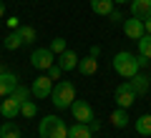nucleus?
I'll use <instances>...</instances> for the list:
<instances>
[{
    "label": "nucleus",
    "mask_w": 151,
    "mask_h": 138,
    "mask_svg": "<svg viewBox=\"0 0 151 138\" xmlns=\"http://www.w3.org/2000/svg\"><path fill=\"white\" fill-rule=\"evenodd\" d=\"M146 63H149V60H146L144 55H134V53H129V50H121V53L113 55V70H116L121 78H126V80H131Z\"/></svg>",
    "instance_id": "nucleus-1"
},
{
    "label": "nucleus",
    "mask_w": 151,
    "mask_h": 138,
    "mask_svg": "<svg viewBox=\"0 0 151 138\" xmlns=\"http://www.w3.org/2000/svg\"><path fill=\"white\" fill-rule=\"evenodd\" d=\"M50 101H53V106L58 108V111L70 108V106H73V101H76V85L70 83V80H58V83L53 85Z\"/></svg>",
    "instance_id": "nucleus-2"
},
{
    "label": "nucleus",
    "mask_w": 151,
    "mask_h": 138,
    "mask_svg": "<svg viewBox=\"0 0 151 138\" xmlns=\"http://www.w3.org/2000/svg\"><path fill=\"white\" fill-rule=\"evenodd\" d=\"M38 136L40 138H68V128L58 116H45L38 126Z\"/></svg>",
    "instance_id": "nucleus-3"
},
{
    "label": "nucleus",
    "mask_w": 151,
    "mask_h": 138,
    "mask_svg": "<svg viewBox=\"0 0 151 138\" xmlns=\"http://www.w3.org/2000/svg\"><path fill=\"white\" fill-rule=\"evenodd\" d=\"M113 98H116V106H119V108H131L136 103V98H139V93L134 90L131 80H126V83H121L119 88H116Z\"/></svg>",
    "instance_id": "nucleus-4"
},
{
    "label": "nucleus",
    "mask_w": 151,
    "mask_h": 138,
    "mask_svg": "<svg viewBox=\"0 0 151 138\" xmlns=\"http://www.w3.org/2000/svg\"><path fill=\"white\" fill-rule=\"evenodd\" d=\"M30 65H33V68H38V70H48L50 65H55V53H53L50 48H38V50H33Z\"/></svg>",
    "instance_id": "nucleus-5"
},
{
    "label": "nucleus",
    "mask_w": 151,
    "mask_h": 138,
    "mask_svg": "<svg viewBox=\"0 0 151 138\" xmlns=\"http://www.w3.org/2000/svg\"><path fill=\"white\" fill-rule=\"evenodd\" d=\"M20 106H23V98L18 93H10V96H5V101H0V113H3V118L13 121L15 116H20Z\"/></svg>",
    "instance_id": "nucleus-6"
},
{
    "label": "nucleus",
    "mask_w": 151,
    "mask_h": 138,
    "mask_svg": "<svg viewBox=\"0 0 151 138\" xmlns=\"http://www.w3.org/2000/svg\"><path fill=\"white\" fill-rule=\"evenodd\" d=\"M53 80L48 78V75H40V78H35L33 80V85H30V93L35 98H40V101H43V98H50V93H53Z\"/></svg>",
    "instance_id": "nucleus-7"
},
{
    "label": "nucleus",
    "mask_w": 151,
    "mask_h": 138,
    "mask_svg": "<svg viewBox=\"0 0 151 138\" xmlns=\"http://www.w3.org/2000/svg\"><path fill=\"white\" fill-rule=\"evenodd\" d=\"M70 113H73V118L78 123H91L93 118V108H91V103H86V101H73V106H70Z\"/></svg>",
    "instance_id": "nucleus-8"
},
{
    "label": "nucleus",
    "mask_w": 151,
    "mask_h": 138,
    "mask_svg": "<svg viewBox=\"0 0 151 138\" xmlns=\"http://www.w3.org/2000/svg\"><path fill=\"white\" fill-rule=\"evenodd\" d=\"M124 33L131 40H141V38L146 35V25H144V20H139V18L131 15L129 20H124Z\"/></svg>",
    "instance_id": "nucleus-9"
},
{
    "label": "nucleus",
    "mask_w": 151,
    "mask_h": 138,
    "mask_svg": "<svg viewBox=\"0 0 151 138\" xmlns=\"http://www.w3.org/2000/svg\"><path fill=\"white\" fill-rule=\"evenodd\" d=\"M18 75L15 73H10V70H5V73H0V98H5V96H10L13 90L18 88Z\"/></svg>",
    "instance_id": "nucleus-10"
},
{
    "label": "nucleus",
    "mask_w": 151,
    "mask_h": 138,
    "mask_svg": "<svg viewBox=\"0 0 151 138\" xmlns=\"http://www.w3.org/2000/svg\"><path fill=\"white\" fill-rule=\"evenodd\" d=\"M78 60H81V58H78L76 50H63V53L55 58V63L63 68V73H68V70H76V68H78Z\"/></svg>",
    "instance_id": "nucleus-11"
},
{
    "label": "nucleus",
    "mask_w": 151,
    "mask_h": 138,
    "mask_svg": "<svg viewBox=\"0 0 151 138\" xmlns=\"http://www.w3.org/2000/svg\"><path fill=\"white\" fill-rule=\"evenodd\" d=\"M131 15L139 20L151 18V0H131Z\"/></svg>",
    "instance_id": "nucleus-12"
},
{
    "label": "nucleus",
    "mask_w": 151,
    "mask_h": 138,
    "mask_svg": "<svg viewBox=\"0 0 151 138\" xmlns=\"http://www.w3.org/2000/svg\"><path fill=\"white\" fill-rule=\"evenodd\" d=\"M76 70H78L81 75H96V70H98V58H93V55H86V58H81Z\"/></svg>",
    "instance_id": "nucleus-13"
},
{
    "label": "nucleus",
    "mask_w": 151,
    "mask_h": 138,
    "mask_svg": "<svg viewBox=\"0 0 151 138\" xmlns=\"http://www.w3.org/2000/svg\"><path fill=\"white\" fill-rule=\"evenodd\" d=\"M108 121H111L113 128H126L129 121H131V118H129V108H116V111L108 116Z\"/></svg>",
    "instance_id": "nucleus-14"
},
{
    "label": "nucleus",
    "mask_w": 151,
    "mask_h": 138,
    "mask_svg": "<svg viewBox=\"0 0 151 138\" xmlns=\"http://www.w3.org/2000/svg\"><path fill=\"white\" fill-rule=\"evenodd\" d=\"M113 0H91V10L96 13V15H103V18H108L113 13Z\"/></svg>",
    "instance_id": "nucleus-15"
},
{
    "label": "nucleus",
    "mask_w": 151,
    "mask_h": 138,
    "mask_svg": "<svg viewBox=\"0 0 151 138\" xmlns=\"http://www.w3.org/2000/svg\"><path fill=\"white\" fill-rule=\"evenodd\" d=\"M134 128L139 136H151V113H144L134 121Z\"/></svg>",
    "instance_id": "nucleus-16"
},
{
    "label": "nucleus",
    "mask_w": 151,
    "mask_h": 138,
    "mask_svg": "<svg viewBox=\"0 0 151 138\" xmlns=\"http://www.w3.org/2000/svg\"><path fill=\"white\" fill-rule=\"evenodd\" d=\"M68 138H93V131L88 128V123H76L68 128Z\"/></svg>",
    "instance_id": "nucleus-17"
},
{
    "label": "nucleus",
    "mask_w": 151,
    "mask_h": 138,
    "mask_svg": "<svg viewBox=\"0 0 151 138\" xmlns=\"http://www.w3.org/2000/svg\"><path fill=\"white\" fill-rule=\"evenodd\" d=\"M131 85H134V90H136V93H139V96H146V90L151 88V80L146 78V75L136 73L134 78H131Z\"/></svg>",
    "instance_id": "nucleus-18"
},
{
    "label": "nucleus",
    "mask_w": 151,
    "mask_h": 138,
    "mask_svg": "<svg viewBox=\"0 0 151 138\" xmlns=\"http://www.w3.org/2000/svg\"><path fill=\"white\" fill-rule=\"evenodd\" d=\"M0 138H23V136H20V128H18L15 123L5 121L0 126Z\"/></svg>",
    "instance_id": "nucleus-19"
},
{
    "label": "nucleus",
    "mask_w": 151,
    "mask_h": 138,
    "mask_svg": "<svg viewBox=\"0 0 151 138\" xmlns=\"http://www.w3.org/2000/svg\"><path fill=\"white\" fill-rule=\"evenodd\" d=\"M139 43V55H144L146 60H151V33H146L141 40H136Z\"/></svg>",
    "instance_id": "nucleus-20"
},
{
    "label": "nucleus",
    "mask_w": 151,
    "mask_h": 138,
    "mask_svg": "<svg viewBox=\"0 0 151 138\" xmlns=\"http://www.w3.org/2000/svg\"><path fill=\"white\" fill-rule=\"evenodd\" d=\"M20 45H23V35H20L18 30H15V33H10V35L5 38V48H8V50H18Z\"/></svg>",
    "instance_id": "nucleus-21"
},
{
    "label": "nucleus",
    "mask_w": 151,
    "mask_h": 138,
    "mask_svg": "<svg viewBox=\"0 0 151 138\" xmlns=\"http://www.w3.org/2000/svg\"><path fill=\"white\" fill-rule=\"evenodd\" d=\"M20 116H25V118H35V116H38V106H35V101H23V106H20Z\"/></svg>",
    "instance_id": "nucleus-22"
},
{
    "label": "nucleus",
    "mask_w": 151,
    "mask_h": 138,
    "mask_svg": "<svg viewBox=\"0 0 151 138\" xmlns=\"http://www.w3.org/2000/svg\"><path fill=\"white\" fill-rule=\"evenodd\" d=\"M18 33L23 35V43H33L35 40V28H30V25H20Z\"/></svg>",
    "instance_id": "nucleus-23"
},
{
    "label": "nucleus",
    "mask_w": 151,
    "mask_h": 138,
    "mask_svg": "<svg viewBox=\"0 0 151 138\" xmlns=\"http://www.w3.org/2000/svg\"><path fill=\"white\" fill-rule=\"evenodd\" d=\"M48 48L53 50L55 55H60V53H63V50H68V48H65V38H53V40H50V45H48Z\"/></svg>",
    "instance_id": "nucleus-24"
},
{
    "label": "nucleus",
    "mask_w": 151,
    "mask_h": 138,
    "mask_svg": "<svg viewBox=\"0 0 151 138\" xmlns=\"http://www.w3.org/2000/svg\"><path fill=\"white\" fill-rule=\"evenodd\" d=\"M45 75H48L50 80H60V75H63V68H60V65L55 63V65H50V68L45 70Z\"/></svg>",
    "instance_id": "nucleus-25"
},
{
    "label": "nucleus",
    "mask_w": 151,
    "mask_h": 138,
    "mask_svg": "<svg viewBox=\"0 0 151 138\" xmlns=\"http://www.w3.org/2000/svg\"><path fill=\"white\" fill-rule=\"evenodd\" d=\"M8 25H10L13 30H18V28H20V20H18V18L13 15V18H8Z\"/></svg>",
    "instance_id": "nucleus-26"
},
{
    "label": "nucleus",
    "mask_w": 151,
    "mask_h": 138,
    "mask_svg": "<svg viewBox=\"0 0 151 138\" xmlns=\"http://www.w3.org/2000/svg\"><path fill=\"white\" fill-rule=\"evenodd\" d=\"M108 18H111V23H121V20H124L119 10H113V13H111V15H108Z\"/></svg>",
    "instance_id": "nucleus-27"
},
{
    "label": "nucleus",
    "mask_w": 151,
    "mask_h": 138,
    "mask_svg": "<svg viewBox=\"0 0 151 138\" xmlns=\"http://www.w3.org/2000/svg\"><path fill=\"white\" fill-rule=\"evenodd\" d=\"M88 128H91V131H93V133H96V131H98V128H101V126H98V121H96V118H93V121H91V123H88Z\"/></svg>",
    "instance_id": "nucleus-28"
},
{
    "label": "nucleus",
    "mask_w": 151,
    "mask_h": 138,
    "mask_svg": "<svg viewBox=\"0 0 151 138\" xmlns=\"http://www.w3.org/2000/svg\"><path fill=\"white\" fill-rule=\"evenodd\" d=\"M91 55H93V58H98V55H101V48H98V45H93V48H91Z\"/></svg>",
    "instance_id": "nucleus-29"
},
{
    "label": "nucleus",
    "mask_w": 151,
    "mask_h": 138,
    "mask_svg": "<svg viewBox=\"0 0 151 138\" xmlns=\"http://www.w3.org/2000/svg\"><path fill=\"white\" fill-rule=\"evenodd\" d=\"M144 25H146V33H151V18H146V20H144Z\"/></svg>",
    "instance_id": "nucleus-30"
},
{
    "label": "nucleus",
    "mask_w": 151,
    "mask_h": 138,
    "mask_svg": "<svg viewBox=\"0 0 151 138\" xmlns=\"http://www.w3.org/2000/svg\"><path fill=\"white\" fill-rule=\"evenodd\" d=\"M0 18H5V3L0 0Z\"/></svg>",
    "instance_id": "nucleus-31"
},
{
    "label": "nucleus",
    "mask_w": 151,
    "mask_h": 138,
    "mask_svg": "<svg viewBox=\"0 0 151 138\" xmlns=\"http://www.w3.org/2000/svg\"><path fill=\"white\" fill-rule=\"evenodd\" d=\"M116 5H126V3H131V0H113Z\"/></svg>",
    "instance_id": "nucleus-32"
},
{
    "label": "nucleus",
    "mask_w": 151,
    "mask_h": 138,
    "mask_svg": "<svg viewBox=\"0 0 151 138\" xmlns=\"http://www.w3.org/2000/svg\"><path fill=\"white\" fill-rule=\"evenodd\" d=\"M0 73H5V65H0Z\"/></svg>",
    "instance_id": "nucleus-33"
}]
</instances>
